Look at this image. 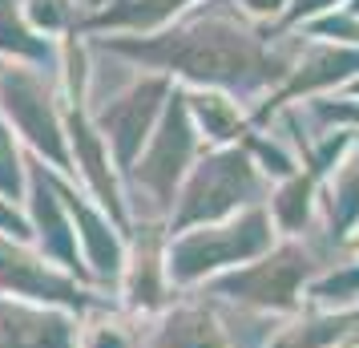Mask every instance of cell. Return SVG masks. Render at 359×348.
I'll list each match as a JSON object with an SVG mask.
<instances>
[]
</instances>
